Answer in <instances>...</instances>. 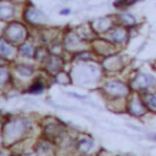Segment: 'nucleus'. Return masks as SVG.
Returning <instances> with one entry per match:
<instances>
[{
	"label": "nucleus",
	"instance_id": "obj_1",
	"mask_svg": "<svg viewBox=\"0 0 156 156\" xmlns=\"http://www.w3.org/2000/svg\"><path fill=\"white\" fill-rule=\"evenodd\" d=\"M129 87L132 91L140 95L151 91L156 87V76H154L151 72L139 71L130 78Z\"/></svg>",
	"mask_w": 156,
	"mask_h": 156
},
{
	"label": "nucleus",
	"instance_id": "obj_2",
	"mask_svg": "<svg viewBox=\"0 0 156 156\" xmlns=\"http://www.w3.org/2000/svg\"><path fill=\"white\" fill-rule=\"evenodd\" d=\"M28 129V123L24 119H12L2 129V136L5 144H12L17 141Z\"/></svg>",
	"mask_w": 156,
	"mask_h": 156
},
{
	"label": "nucleus",
	"instance_id": "obj_3",
	"mask_svg": "<svg viewBox=\"0 0 156 156\" xmlns=\"http://www.w3.org/2000/svg\"><path fill=\"white\" fill-rule=\"evenodd\" d=\"M104 91L111 99L121 100V99L128 98L132 89H130L129 84H127L122 80H118V79H112V80H108V82L105 83Z\"/></svg>",
	"mask_w": 156,
	"mask_h": 156
},
{
	"label": "nucleus",
	"instance_id": "obj_4",
	"mask_svg": "<svg viewBox=\"0 0 156 156\" xmlns=\"http://www.w3.org/2000/svg\"><path fill=\"white\" fill-rule=\"evenodd\" d=\"M127 112L133 117H141L147 112V108L144 104V100L140 94H133L128 96L127 104H126Z\"/></svg>",
	"mask_w": 156,
	"mask_h": 156
},
{
	"label": "nucleus",
	"instance_id": "obj_5",
	"mask_svg": "<svg viewBox=\"0 0 156 156\" xmlns=\"http://www.w3.org/2000/svg\"><path fill=\"white\" fill-rule=\"evenodd\" d=\"M129 30L128 28L123 27V26H119V24H115L107 33H106V39L108 41H111L115 46L117 45H124L128 39H129Z\"/></svg>",
	"mask_w": 156,
	"mask_h": 156
},
{
	"label": "nucleus",
	"instance_id": "obj_6",
	"mask_svg": "<svg viewBox=\"0 0 156 156\" xmlns=\"http://www.w3.org/2000/svg\"><path fill=\"white\" fill-rule=\"evenodd\" d=\"M115 20L117 24L123 26L128 29H133L139 24V20L136 18V16L128 11H121L115 16Z\"/></svg>",
	"mask_w": 156,
	"mask_h": 156
},
{
	"label": "nucleus",
	"instance_id": "obj_7",
	"mask_svg": "<svg viewBox=\"0 0 156 156\" xmlns=\"http://www.w3.org/2000/svg\"><path fill=\"white\" fill-rule=\"evenodd\" d=\"M6 37L12 43H20L26 38V29L20 23H11L6 29Z\"/></svg>",
	"mask_w": 156,
	"mask_h": 156
},
{
	"label": "nucleus",
	"instance_id": "obj_8",
	"mask_svg": "<svg viewBox=\"0 0 156 156\" xmlns=\"http://www.w3.org/2000/svg\"><path fill=\"white\" fill-rule=\"evenodd\" d=\"M94 48H95V50L98 51V54L104 55V56H106V57L110 56V55H112L113 51H115V45H113L111 41H108L107 39L96 40V41L94 43Z\"/></svg>",
	"mask_w": 156,
	"mask_h": 156
},
{
	"label": "nucleus",
	"instance_id": "obj_9",
	"mask_svg": "<svg viewBox=\"0 0 156 156\" xmlns=\"http://www.w3.org/2000/svg\"><path fill=\"white\" fill-rule=\"evenodd\" d=\"M123 67V60L121 56L117 55H110L105 58L104 61V68H106L107 71H119Z\"/></svg>",
	"mask_w": 156,
	"mask_h": 156
},
{
	"label": "nucleus",
	"instance_id": "obj_10",
	"mask_svg": "<svg viewBox=\"0 0 156 156\" xmlns=\"http://www.w3.org/2000/svg\"><path fill=\"white\" fill-rule=\"evenodd\" d=\"M26 20L30 23H41L45 21V16L43 12H40L39 10L34 9V7H28L26 11Z\"/></svg>",
	"mask_w": 156,
	"mask_h": 156
},
{
	"label": "nucleus",
	"instance_id": "obj_11",
	"mask_svg": "<svg viewBox=\"0 0 156 156\" xmlns=\"http://www.w3.org/2000/svg\"><path fill=\"white\" fill-rule=\"evenodd\" d=\"M141 98L144 100L147 111L156 113V90H151L145 94H141Z\"/></svg>",
	"mask_w": 156,
	"mask_h": 156
},
{
	"label": "nucleus",
	"instance_id": "obj_12",
	"mask_svg": "<svg viewBox=\"0 0 156 156\" xmlns=\"http://www.w3.org/2000/svg\"><path fill=\"white\" fill-rule=\"evenodd\" d=\"M38 156H52L54 155V146L49 141H41L37 147Z\"/></svg>",
	"mask_w": 156,
	"mask_h": 156
},
{
	"label": "nucleus",
	"instance_id": "obj_13",
	"mask_svg": "<svg viewBox=\"0 0 156 156\" xmlns=\"http://www.w3.org/2000/svg\"><path fill=\"white\" fill-rule=\"evenodd\" d=\"M13 15V7L10 4L1 2L0 4V18L1 20H9Z\"/></svg>",
	"mask_w": 156,
	"mask_h": 156
},
{
	"label": "nucleus",
	"instance_id": "obj_14",
	"mask_svg": "<svg viewBox=\"0 0 156 156\" xmlns=\"http://www.w3.org/2000/svg\"><path fill=\"white\" fill-rule=\"evenodd\" d=\"M139 1H141V0H115L113 1V6L119 11H124V10L129 9L130 6L135 5Z\"/></svg>",
	"mask_w": 156,
	"mask_h": 156
},
{
	"label": "nucleus",
	"instance_id": "obj_15",
	"mask_svg": "<svg viewBox=\"0 0 156 156\" xmlns=\"http://www.w3.org/2000/svg\"><path fill=\"white\" fill-rule=\"evenodd\" d=\"M62 66V61L60 60V57H56V56H52L48 60V71L50 72H56V71H60Z\"/></svg>",
	"mask_w": 156,
	"mask_h": 156
},
{
	"label": "nucleus",
	"instance_id": "obj_16",
	"mask_svg": "<svg viewBox=\"0 0 156 156\" xmlns=\"http://www.w3.org/2000/svg\"><path fill=\"white\" fill-rule=\"evenodd\" d=\"M91 147H93V141H91L90 139H88V138L80 139V140L78 141V144H77V149H78L80 152H83V154L88 152Z\"/></svg>",
	"mask_w": 156,
	"mask_h": 156
},
{
	"label": "nucleus",
	"instance_id": "obj_17",
	"mask_svg": "<svg viewBox=\"0 0 156 156\" xmlns=\"http://www.w3.org/2000/svg\"><path fill=\"white\" fill-rule=\"evenodd\" d=\"M61 132H62V127L61 126H57V124H55V126H48L46 127V134L49 135V136H58L60 134H61Z\"/></svg>",
	"mask_w": 156,
	"mask_h": 156
},
{
	"label": "nucleus",
	"instance_id": "obj_18",
	"mask_svg": "<svg viewBox=\"0 0 156 156\" xmlns=\"http://www.w3.org/2000/svg\"><path fill=\"white\" fill-rule=\"evenodd\" d=\"M12 49L4 41V40H0V56H4V57H10L12 55Z\"/></svg>",
	"mask_w": 156,
	"mask_h": 156
},
{
	"label": "nucleus",
	"instance_id": "obj_19",
	"mask_svg": "<svg viewBox=\"0 0 156 156\" xmlns=\"http://www.w3.org/2000/svg\"><path fill=\"white\" fill-rule=\"evenodd\" d=\"M20 51H21V54H23V55H26V56H33V52H34L33 46H32V44H29V43L23 44V45L20 48Z\"/></svg>",
	"mask_w": 156,
	"mask_h": 156
},
{
	"label": "nucleus",
	"instance_id": "obj_20",
	"mask_svg": "<svg viewBox=\"0 0 156 156\" xmlns=\"http://www.w3.org/2000/svg\"><path fill=\"white\" fill-rule=\"evenodd\" d=\"M43 88H44L43 83L38 80V82H35V83L29 88V91H30V93H41V91H43Z\"/></svg>",
	"mask_w": 156,
	"mask_h": 156
},
{
	"label": "nucleus",
	"instance_id": "obj_21",
	"mask_svg": "<svg viewBox=\"0 0 156 156\" xmlns=\"http://www.w3.org/2000/svg\"><path fill=\"white\" fill-rule=\"evenodd\" d=\"M17 71H18L21 74H24V76H29V74H32V72H33V69H32L30 67H26V66H18V67H17Z\"/></svg>",
	"mask_w": 156,
	"mask_h": 156
},
{
	"label": "nucleus",
	"instance_id": "obj_22",
	"mask_svg": "<svg viewBox=\"0 0 156 156\" xmlns=\"http://www.w3.org/2000/svg\"><path fill=\"white\" fill-rule=\"evenodd\" d=\"M7 78H9V71L0 67V84L5 83L7 80Z\"/></svg>",
	"mask_w": 156,
	"mask_h": 156
},
{
	"label": "nucleus",
	"instance_id": "obj_23",
	"mask_svg": "<svg viewBox=\"0 0 156 156\" xmlns=\"http://www.w3.org/2000/svg\"><path fill=\"white\" fill-rule=\"evenodd\" d=\"M57 77H60V79H57V82H60V83H67L68 82V80L63 79V78H67V74H65V73H58Z\"/></svg>",
	"mask_w": 156,
	"mask_h": 156
},
{
	"label": "nucleus",
	"instance_id": "obj_24",
	"mask_svg": "<svg viewBox=\"0 0 156 156\" xmlns=\"http://www.w3.org/2000/svg\"><path fill=\"white\" fill-rule=\"evenodd\" d=\"M61 13H62V15H66V13H69V10H68V9H65V11H62Z\"/></svg>",
	"mask_w": 156,
	"mask_h": 156
},
{
	"label": "nucleus",
	"instance_id": "obj_25",
	"mask_svg": "<svg viewBox=\"0 0 156 156\" xmlns=\"http://www.w3.org/2000/svg\"><path fill=\"white\" fill-rule=\"evenodd\" d=\"M1 65H2V60L0 58V66H1Z\"/></svg>",
	"mask_w": 156,
	"mask_h": 156
},
{
	"label": "nucleus",
	"instance_id": "obj_26",
	"mask_svg": "<svg viewBox=\"0 0 156 156\" xmlns=\"http://www.w3.org/2000/svg\"><path fill=\"white\" fill-rule=\"evenodd\" d=\"M152 138H154V139H155V140H156V135H154V136H152Z\"/></svg>",
	"mask_w": 156,
	"mask_h": 156
},
{
	"label": "nucleus",
	"instance_id": "obj_27",
	"mask_svg": "<svg viewBox=\"0 0 156 156\" xmlns=\"http://www.w3.org/2000/svg\"><path fill=\"white\" fill-rule=\"evenodd\" d=\"M155 67H156V62H155Z\"/></svg>",
	"mask_w": 156,
	"mask_h": 156
}]
</instances>
